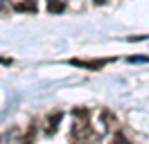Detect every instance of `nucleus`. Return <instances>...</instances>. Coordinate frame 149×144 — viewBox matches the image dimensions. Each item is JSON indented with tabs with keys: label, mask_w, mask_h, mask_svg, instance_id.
<instances>
[{
	"label": "nucleus",
	"mask_w": 149,
	"mask_h": 144,
	"mask_svg": "<svg viewBox=\"0 0 149 144\" xmlns=\"http://www.w3.org/2000/svg\"><path fill=\"white\" fill-rule=\"evenodd\" d=\"M109 61H113V59H97V61H81V59H70V65H77V68H86V70H100V68H104Z\"/></svg>",
	"instance_id": "f257e3e1"
},
{
	"label": "nucleus",
	"mask_w": 149,
	"mask_h": 144,
	"mask_svg": "<svg viewBox=\"0 0 149 144\" xmlns=\"http://www.w3.org/2000/svg\"><path fill=\"white\" fill-rule=\"evenodd\" d=\"M61 117H63V113H61V110H56V113H52V115L47 117V122H45V135H52L56 128H59Z\"/></svg>",
	"instance_id": "f03ea898"
},
{
	"label": "nucleus",
	"mask_w": 149,
	"mask_h": 144,
	"mask_svg": "<svg viewBox=\"0 0 149 144\" xmlns=\"http://www.w3.org/2000/svg\"><path fill=\"white\" fill-rule=\"evenodd\" d=\"M14 9L16 11H36V2L34 0H18V2H14Z\"/></svg>",
	"instance_id": "7ed1b4c3"
},
{
	"label": "nucleus",
	"mask_w": 149,
	"mask_h": 144,
	"mask_svg": "<svg viewBox=\"0 0 149 144\" xmlns=\"http://www.w3.org/2000/svg\"><path fill=\"white\" fill-rule=\"evenodd\" d=\"M63 2H61V0H47V11H50V14H61V11H63Z\"/></svg>",
	"instance_id": "20e7f679"
},
{
	"label": "nucleus",
	"mask_w": 149,
	"mask_h": 144,
	"mask_svg": "<svg viewBox=\"0 0 149 144\" xmlns=\"http://www.w3.org/2000/svg\"><path fill=\"white\" fill-rule=\"evenodd\" d=\"M111 144H131V142L122 133H115V135H113V140H111Z\"/></svg>",
	"instance_id": "39448f33"
},
{
	"label": "nucleus",
	"mask_w": 149,
	"mask_h": 144,
	"mask_svg": "<svg viewBox=\"0 0 149 144\" xmlns=\"http://www.w3.org/2000/svg\"><path fill=\"white\" fill-rule=\"evenodd\" d=\"M127 61H129V63H147L149 59H147V56H129Z\"/></svg>",
	"instance_id": "423d86ee"
},
{
	"label": "nucleus",
	"mask_w": 149,
	"mask_h": 144,
	"mask_svg": "<svg viewBox=\"0 0 149 144\" xmlns=\"http://www.w3.org/2000/svg\"><path fill=\"white\" fill-rule=\"evenodd\" d=\"M0 63H11L9 59H2V56H0Z\"/></svg>",
	"instance_id": "0eeeda50"
},
{
	"label": "nucleus",
	"mask_w": 149,
	"mask_h": 144,
	"mask_svg": "<svg viewBox=\"0 0 149 144\" xmlns=\"http://www.w3.org/2000/svg\"><path fill=\"white\" fill-rule=\"evenodd\" d=\"M95 2H97V5H102V2H106V0H95Z\"/></svg>",
	"instance_id": "6e6552de"
},
{
	"label": "nucleus",
	"mask_w": 149,
	"mask_h": 144,
	"mask_svg": "<svg viewBox=\"0 0 149 144\" xmlns=\"http://www.w3.org/2000/svg\"><path fill=\"white\" fill-rule=\"evenodd\" d=\"M0 7H2V0H0Z\"/></svg>",
	"instance_id": "1a4fd4ad"
}]
</instances>
